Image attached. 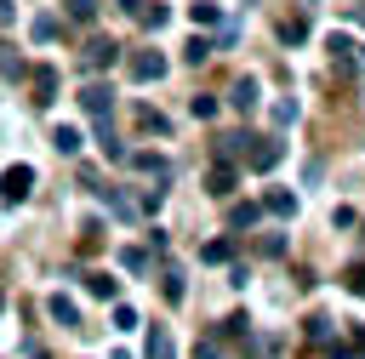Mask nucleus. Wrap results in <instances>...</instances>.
Segmentation results:
<instances>
[{"label": "nucleus", "instance_id": "1", "mask_svg": "<svg viewBox=\"0 0 365 359\" xmlns=\"http://www.w3.org/2000/svg\"><path fill=\"white\" fill-rule=\"evenodd\" d=\"M279 154H285V142H279V137H251L245 165H251V171H274V165H279Z\"/></svg>", "mask_w": 365, "mask_h": 359}, {"label": "nucleus", "instance_id": "2", "mask_svg": "<svg viewBox=\"0 0 365 359\" xmlns=\"http://www.w3.org/2000/svg\"><path fill=\"white\" fill-rule=\"evenodd\" d=\"M29 188H34V165H11V171H0V199H6V205L29 199Z\"/></svg>", "mask_w": 365, "mask_h": 359}, {"label": "nucleus", "instance_id": "3", "mask_svg": "<svg viewBox=\"0 0 365 359\" xmlns=\"http://www.w3.org/2000/svg\"><path fill=\"white\" fill-rule=\"evenodd\" d=\"M29 91H34V108H51V103H57V68H51V63L29 68Z\"/></svg>", "mask_w": 365, "mask_h": 359}, {"label": "nucleus", "instance_id": "4", "mask_svg": "<svg viewBox=\"0 0 365 359\" xmlns=\"http://www.w3.org/2000/svg\"><path fill=\"white\" fill-rule=\"evenodd\" d=\"M80 108H86L91 120H108V108H114V85H103V80L80 85Z\"/></svg>", "mask_w": 365, "mask_h": 359}, {"label": "nucleus", "instance_id": "5", "mask_svg": "<svg viewBox=\"0 0 365 359\" xmlns=\"http://www.w3.org/2000/svg\"><path fill=\"white\" fill-rule=\"evenodd\" d=\"M125 68H131V80H143V85H148V80H165V57H160V51H131Z\"/></svg>", "mask_w": 365, "mask_h": 359}, {"label": "nucleus", "instance_id": "6", "mask_svg": "<svg viewBox=\"0 0 365 359\" xmlns=\"http://www.w3.org/2000/svg\"><path fill=\"white\" fill-rule=\"evenodd\" d=\"M257 97H262V85H257L251 74H240V80L228 85V108H240V114H251V108H257Z\"/></svg>", "mask_w": 365, "mask_h": 359}, {"label": "nucleus", "instance_id": "7", "mask_svg": "<svg viewBox=\"0 0 365 359\" xmlns=\"http://www.w3.org/2000/svg\"><path fill=\"white\" fill-rule=\"evenodd\" d=\"M205 188H211V194H217V199H228V194H234V188H240V171H234V165H228V160H222V165H211V177H205Z\"/></svg>", "mask_w": 365, "mask_h": 359}, {"label": "nucleus", "instance_id": "8", "mask_svg": "<svg viewBox=\"0 0 365 359\" xmlns=\"http://www.w3.org/2000/svg\"><path fill=\"white\" fill-rule=\"evenodd\" d=\"M114 57H120V46H114V40H91V46L80 51V63H86V68H108Z\"/></svg>", "mask_w": 365, "mask_h": 359}, {"label": "nucleus", "instance_id": "9", "mask_svg": "<svg viewBox=\"0 0 365 359\" xmlns=\"http://www.w3.org/2000/svg\"><path fill=\"white\" fill-rule=\"evenodd\" d=\"M262 211H268V217H297V194H291V188H268V194H262Z\"/></svg>", "mask_w": 365, "mask_h": 359}, {"label": "nucleus", "instance_id": "10", "mask_svg": "<svg viewBox=\"0 0 365 359\" xmlns=\"http://www.w3.org/2000/svg\"><path fill=\"white\" fill-rule=\"evenodd\" d=\"M217 17H222V6H217V0H194V6H188V23H194V28H211Z\"/></svg>", "mask_w": 365, "mask_h": 359}, {"label": "nucleus", "instance_id": "11", "mask_svg": "<svg viewBox=\"0 0 365 359\" xmlns=\"http://www.w3.org/2000/svg\"><path fill=\"white\" fill-rule=\"evenodd\" d=\"M137 23H143V28H154V34H160V28H165V23H171V6H160V0H154V6H148V0H143V11H137Z\"/></svg>", "mask_w": 365, "mask_h": 359}, {"label": "nucleus", "instance_id": "12", "mask_svg": "<svg viewBox=\"0 0 365 359\" xmlns=\"http://www.w3.org/2000/svg\"><path fill=\"white\" fill-rule=\"evenodd\" d=\"M51 148H57V154H80V148H86V137H80L74 125H57V131H51Z\"/></svg>", "mask_w": 365, "mask_h": 359}, {"label": "nucleus", "instance_id": "13", "mask_svg": "<svg viewBox=\"0 0 365 359\" xmlns=\"http://www.w3.org/2000/svg\"><path fill=\"white\" fill-rule=\"evenodd\" d=\"M125 165H137V171H148V177H160V182L171 177V165H165L160 154H125Z\"/></svg>", "mask_w": 365, "mask_h": 359}, {"label": "nucleus", "instance_id": "14", "mask_svg": "<svg viewBox=\"0 0 365 359\" xmlns=\"http://www.w3.org/2000/svg\"><path fill=\"white\" fill-rule=\"evenodd\" d=\"M211 51H217V46H211L205 34H194V40H188V51H182V63H188V68H200V63H211Z\"/></svg>", "mask_w": 365, "mask_h": 359}, {"label": "nucleus", "instance_id": "15", "mask_svg": "<svg viewBox=\"0 0 365 359\" xmlns=\"http://www.w3.org/2000/svg\"><path fill=\"white\" fill-rule=\"evenodd\" d=\"M46 308H51V319H57V325H80V308H74V302H68L63 291H57V296H51Z\"/></svg>", "mask_w": 365, "mask_h": 359}, {"label": "nucleus", "instance_id": "16", "mask_svg": "<svg viewBox=\"0 0 365 359\" xmlns=\"http://www.w3.org/2000/svg\"><path fill=\"white\" fill-rule=\"evenodd\" d=\"M63 11H68V23H91L97 17V0H63Z\"/></svg>", "mask_w": 365, "mask_h": 359}, {"label": "nucleus", "instance_id": "17", "mask_svg": "<svg viewBox=\"0 0 365 359\" xmlns=\"http://www.w3.org/2000/svg\"><path fill=\"white\" fill-rule=\"evenodd\" d=\"M143 353H148V359H171V336H165V331L154 325V331H148V348H143Z\"/></svg>", "mask_w": 365, "mask_h": 359}, {"label": "nucleus", "instance_id": "18", "mask_svg": "<svg viewBox=\"0 0 365 359\" xmlns=\"http://www.w3.org/2000/svg\"><path fill=\"white\" fill-rule=\"evenodd\" d=\"M0 74H11V80H17V74H29V63H23L11 46H0Z\"/></svg>", "mask_w": 365, "mask_h": 359}, {"label": "nucleus", "instance_id": "19", "mask_svg": "<svg viewBox=\"0 0 365 359\" xmlns=\"http://www.w3.org/2000/svg\"><path fill=\"white\" fill-rule=\"evenodd\" d=\"M97 194L108 199V211H114V217H137V205H131L125 194H114V188H97Z\"/></svg>", "mask_w": 365, "mask_h": 359}, {"label": "nucleus", "instance_id": "20", "mask_svg": "<svg viewBox=\"0 0 365 359\" xmlns=\"http://www.w3.org/2000/svg\"><path fill=\"white\" fill-rule=\"evenodd\" d=\"M257 217H262V205H251V199H245V205H234V211H228V222H234V228H251V222H257Z\"/></svg>", "mask_w": 365, "mask_h": 359}, {"label": "nucleus", "instance_id": "21", "mask_svg": "<svg viewBox=\"0 0 365 359\" xmlns=\"http://www.w3.org/2000/svg\"><path fill=\"white\" fill-rule=\"evenodd\" d=\"M234 256V245L228 239H211V245H200V262H228Z\"/></svg>", "mask_w": 365, "mask_h": 359}, {"label": "nucleus", "instance_id": "22", "mask_svg": "<svg viewBox=\"0 0 365 359\" xmlns=\"http://www.w3.org/2000/svg\"><path fill=\"white\" fill-rule=\"evenodd\" d=\"M302 34H308V23H302V17H285V23H279V40H285V46H297Z\"/></svg>", "mask_w": 365, "mask_h": 359}, {"label": "nucleus", "instance_id": "23", "mask_svg": "<svg viewBox=\"0 0 365 359\" xmlns=\"http://www.w3.org/2000/svg\"><path fill=\"white\" fill-rule=\"evenodd\" d=\"M120 268H131V274H148V251H137V245H131V251H120Z\"/></svg>", "mask_w": 365, "mask_h": 359}, {"label": "nucleus", "instance_id": "24", "mask_svg": "<svg viewBox=\"0 0 365 359\" xmlns=\"http://www.w3.org/2000/svg\"><path fill=\"white\" fill-rule=\"evenodd\" d=\"M188 114H194V120H211V114H217V97H188Z\"/></svg>", "mask_w": 365, "mask_h": 359}, {"label": "nucleus", "instance_id": "25", "mask_svg": "<svg viewBox=\"0 0 365 359\" xmlns=\"http://www.w3.org/2000/svg\"><path fill=\"white\" fill-rule=\"evenodd\" d=\"M86 291H91V296H114V279H108V274H86Z\"/></svg>", "mask_w": 365, "mask_h": 359}, {"label": "nucleus", "instance_id": "26", "mask_svg": "<svg viewBox=\"0 0 365 359\" xmlns=\"http://www.w3.org/2000/svg\"><path fill=\"white\" fill-rule=\"evenodd\" d=\"M29 34H34V40H57V17H34Z\"/></svg>", "mask_w": 365, "mask_h": 359}, {"label": "nucleus", "instance_id": "27", "mask_svg": "<svg viewBox=\"0 0 365 359\" xmlns=\"http://www.w3.org/2000/svg\"><path fill=\"white\" fill-rule=\"evenodd\" d=\"M114 331H137V308L120 302V308H114Z\"/></svg>", "mask_w": 365, "mask_h": 359}, {"label": "nucleus", "instance_id": "28", "mask_svg": "<svg viewBox=\"0 0 365 359\" xmlns=\"http://www.w3.org/2000/svg\"><path fill=\"white\" fill-rule=\"evenodd\" d=\"M165 296H171V302H182V274H177V268H165Z\"/></svg>", "mask_w": 365, "mask_h": 359}, {"label": "nucleus", "instance_id": "29", "mask_svg": "<svg viewBox=\"0 0 365 359\" xmlns=\"http://www.w3.org/2000/svg\"><path fill=\"white\" fill-rule=\"evenodd\" d=\"M194 359H222V342H217V336H205V342L194 348Z\"/></svg>", "mask_w": 365, "mask_h": 359}, {"label": "nucleus", "instance_id": "30", "mask_svg": "<svg viewBox=\"0 0 365 359\" xmlns=\"http://www.w3.org/2000/svg\"><path fill=\"white\" fill-rule=\"evenodd\" d=\"M348 291H359V296H365V268H354V274H348Z\"/></svg>", "mask_w": 365, "mask_h": 359}, {"label": "nucleus", "instance_id": "31", "mask_svg": "<svg viewBox=\"0 0 365 359\" xmlns=\"http://www.w3.org/2000/svg\"><path fill=\"white\" fill-rule=\"evenodd\" d=\"M114 6H120V11H131V17L143 11V0H114Z\"/></svg>", "mask_w": 365, "mask_h": 359}, {"label": "nucleus", "instance_id": "32", "mask_svg": "<svg viewBox=\"0 0 365 359\" xmlns=\"http://www.w3.org/2000/svg\"><path fill=\"white\" fill-rule=\"evenodd\" d=\"M0 23H11V0H0Z\"/></svg>", "mask_w": 365, "mask_h": 359}, {"label": "nucleus", "instance_id": "33", "mask_svg": "<svg viewBox=\"0 0 365 359\" xmlns=\"http://www.w3.org/2000/svg\"><path fill=\"white\" fill-rule=\"evenodd\" d=\"M359 348H365V325H359Z\"/></svg>", "mask_w": 365, "mask_h": 359}, {"label": "nucleus", "instance_id": "34", "mask_svg": "<svg viewBox=\"0 0 365 359\" xmlns=\"http://www.w3.org/2000/svg\"><path fill=\"white\" fill-rule=\"evenodd\" d=\"M359 57H365V46H359Z\"/></svg>", "mask_w": 365, "mask_h": 359}, {"label": "nucleus", "instance_id": "35", "mask_svg": "<svg viewBox=\"0 0 365 359\" xmlns=\"http://www.w3.org/2000/svg\"><path fill=\"white\" fill-rule=\"evenodd\" d=\"M34 359H46V353H34Z\"/></svg>", "mask_w": 365, "mask_h": 359}, {"label": "nucleus", "instance_id": "36", "mask_svg": "<svg viewBox=\"0 0 365 359\" xmlns=\"http://www.w3.org/2000/svg\"><path fill=\"white\" fill-rule=\"evenodd\" d=\"M359 17H365V11H359Z\"/></svg>", "mask_w": 365, "mask_h": 359}]
</instances>
